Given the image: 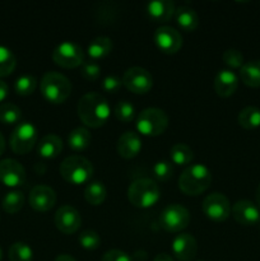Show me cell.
Returning a JSON list of instances; mask_svg holds the SVG:
<instances>
[{
  "mask_svg": "<svg viewBox=\"0 0 260 261\" xmlns=\"http://www.w3.org/2000/svg\"><path fill=\"white\" fill-rule=\"evenodd\" d=\"M81 74L86 81H97L101 75V66L94 61H84L82 64Z\"/></svg>",
  "mask_w": 260,
  "mask_h": 261,
  "instance_id": "cell-38",
  "label": "cell"
},
{
  "mask_svg": "<svg viewBox=\"0 0 260 261\" xmlns=\"http://www.w3.org/2000/svg\"><path fill=\"white\" fill-rule=\"evenodd\" d=\"M2 259H3V250L2 247H0V261H2Z\"/></svg>",
  "mask_w": 260,
  "mask_h": 261,
  "instance_id": "cell-46",
  "label": "cell"
},
{
  "mask_svg": "<svg viewBox=\"0 0 260 261\" xmlns=\"http://www.w3.org/2000/svg\"><path fill=\"white\" fill-rule=\"evenodd\" d=\"M15 65H17V60L12 50L7 46L0 45V76H7L12 74Z\"/></svg>",
  "mask_w": 260,
  "mask_h": 261,
  "instance_id": "cell-31",
  "label": "cell"
},
{
  "mask_svg": "<svg viewBox=\"0 0 260 261\" xmlns=\"http://www.w3.org/2000/svg\"><path fill=\"white\" fill-rule=\"evenodd\" d=\"M9 143L15 154H27L37 143V127L30 121L19 122L13 130Z\"/></svg>",
  "mask_w": 260,
  "mask_h": 261,
  "instance_id": "cell-7",
  "label": "cell"
},
{
  "mask_svg": "<svg viewBox=\"0 0 260 261\" xmlns=\"http://www.w3.org/2000/svg\"><path fill=\"white\" fill-rule=\"evenodd\" d=\"M240 78L246 86L252 88L260 87V60H250L240 69Z\"/></svg>",
  "mask_w": 260,
  "mask_h": 261,
  "instance_id": "cell-24",
  "label": "cell"
},
{
  "mask_svg": "<svg viewBox=\"0 0 260 261\" xmlns=\"http://www.w3.org/2000/svg\"><path fill=\"white\" fill-rule=\"evenodd\" d=\"M60 175L71 185H83L92 178L93 166L82 155H69L61 162Z\"/></svg>",
  "mask_w": 260,
  "mask_h": 261,
  "instance_id": "cell-5",
  "label": "cell"
},
{
  "mask_svg": "<svg viewBox=\"0 0 260 261\" xmlns=\"http://www.w3.org/2000/svg\"><path fill=\"white\" fill-rule=\"evenodd\" d=\"M117 153L124 160L135 158L142 150V139L134 132H126L117 140Z\"/></svg>",
  "mask_w": 260,
  "mask_h": 261,
  "instance_id": "cell-19",
  "label": "cell"
},
{
  "mask_svg": "<svg viewBox=\"0 0 260 261\" xmlns=\"http://www.w3.org/2000/svg\"><path fill=\"white\" fill-rule=\"evenodd\" d=\"M54 261H76V260L74 259L73 256H70V255L61 254V255H59V256H56V259Z\"/></svg>",
  "mask_w": 260,
  "mask_h": 261,
  "instance_id": "cell-43",
  "label": "cell"
},
{
  "mask_svg": "<svg viewBox=\"0 0 260 261\" xmlns=\"http://www.w3.org/2000/svg\"><path fill=\"white\" fill-rule=\"evenodd\" d=\"M122 84L135 94H147L153 87V78L148 70L140 66L129 68L122 75Z\"/></svg>",
  "mask_w": 260,
  "mask_h": 261,
  "instance_id": "cell-11",
  "label": "cell"
},
{
  "mask_svg": "<svg viewBox=\"0 0 260 261\" xmlns=\"http://www.w3.org/2000/svg\"><path fill=\"white\" fill-rule=\"evenodd\" d=\"M222 60L232 69H241L244 65V55L237 48H228L222 55Z\"/></svg>",
  "mask_w": 260,
  "mask_h": 261,
  "instance_id": "cell-36",
  "label": "cell"
},
{
  "mask_svg": "<svg viewBox=\"0 0 260 261\" xmlns=\"http://www.w3.org/2000/svg\"><path fill=\"white\" fill-rule=\"evenodd\" d=\"M91 133L86 127H75L68 135V145L74 152H83L91 144Z\"/></svg>",
  "mask_w": 260,
  "mask_h": 261,
  "instance_id": "cell-25",
  "label": "cell"
},
{
  "mask_svg": "<svg viewBox=\"0 0 260 261\" xmlns=\"http://www.w3.org/2000/svg\"><path fill=\"white\" fill-rule=\"evenodd\" d=\"M201 209L205 217L216 223H222L231 216V204L226 195L221 193H212L206 196L201 204Z\"/></svg>",
  "mask_w": 260,
  "mask_h": 261,
  "instance_id": "cell-10",
  "label": "cell"
},
{
  "mask_svg": "<svg viewBox=\"0 0 260 261\" xmlns=\"http://www.w3.org/2000/svg\"><path fill=\"white\" fill-rule=\"evenodd\" d=\"M154 42L162 53L172 55L183 47V37L177 30L168 25H162L154 32Z\"/></svg>",
  "mask_w": 260,
  "mask_h": 261,
  "instance_id": "cell-12",
  "label": "cell"
},
{
  "mask_svg": "<svg viewBox=\"0 0 260 261\" xmlns=\"http://www.w3.org/2000/svg\"><path fill=\"white\" fill-rule=\"evenodd\" d=\"M63 150V140L58 135L48 134L45 135L42 139L38 142L37 153L40 157L45 160H53L56 158Z\"/></svg>",
  "mask_w": 260,
  "mask_h": 261,
  "instance_id": "cell-21",
  "label": "cell"
},
{
  "mask_svg": "<svg viewBox=\"0 0 260 261\" xmlns=\"http://www.w3.org/2000/svg\"><path fill=\"white\" fill-rule=\"evenodd\" d=\"M53 60L56 65L65 69H74L84 63V53L82 47L71 41L59 43L53 51Z\"/></svg>",
  "mask_w": 260,
  "mask_h": 261,
  "instance_id": "cell-9",
  "label": "cell"
},
{
  "mask_svg": "<svg viewBox=\"0 0 260 261\" xmlns=\"http://www.w3.org/2000/svg\"><path fill=\"white\" fill-rule=\"evenodd\" d=\"M78 242L84 250H88V251H93L97 250L101 245V237L97 232L92 231V229H87L83 231L78 237Z\"/></svg>",
  "mask_w": 260,
  "mask_h": 261,
  "instance_id": "cell-34",
  "label": "cell"
},
{
  "mask_svg": "<svg viewBox=\"0 0 260 261\" xmlns=\"http://www.w3.org/2000/svg\"><path fill=\"white\" fill-rule=\"evenodd\" d=\"M76 111L81 121L92 129L103 126L111 115V109L107 99L96 92L84 94L79 99Z\"/></svg>",
  "mask_w": 260,
  "mask_h": 261,
  "instance_id": "cell-1",
  "label": "cell"
},
{
  "mask_svg": "<svg viewBox=\"0 0 260 261\" xmlns=\"http://www.w3.org/2000/svg\"><path fill=\"white\" fill-rule=\"evenodd\" d=\"M112 47L114 46H112L111 38L106 37V36H99L91 41L87 47V54L92 60H101L111 53Z\"/></svg>",
  "mask_w": 260,
  "mask_h": 261,
  "instance_id": "cell-23",
  "label": "cell"
},
{
  "mask_svg": "<svg viewBox=\"0 0 260 261\" xmlns=\"http://www.w3.org/2000/svg\"><path fill=\"white\" fill-rule=\"evenodd\" d=\"M161 198L160 186L152 178H138L127 189V199L135 208L148 209L155 205Z\"/></svg>",
  "mask_w": 260,
  "mask_h": 261,
  "instance_id": "cell-3",
  "label": "cell"
},
{
  "mask_svg": "<svg viewBox=\"0 0 260 261\" xmlns=\"http://www.w3.org/2000/svg\"><path fill=\"white\" fill-rule=\"evenodd\" d=\"M10 261H32L33 251L24 242H14L9 247Z\"/></svg>",
  "mask_w": 260,
  "mask_h": 261,
  "instance_id": "cell-32",
  "label": "cell"
},
{
  "mask_svg": "<svg viewBox=\"0 0 260 261\" xmlns=\"http://www.w3.org/2000/svg\"><path fill=\"white\" fill-rule=\"evenodd\" d=\"M172 254L178 261H191L198 252V242L190 233H180L173 239Z\"/></svg>",
  "mask_w": 260,
  "mask_h": 261,
  "instance_id": "cell-17",
  "label": "cell"
},
{
  "mask_svg": "<svg viewBox=\"0 0 260 261\" xmlns=\"http://www.w3.org/2000/svg\"><path fill=\"white\" fill-rule=\"evenodd\" d=\"M256 203H257V208L260 209V184L256 189Z\"/></svg>",
  "mask_w": 260,
  "mask_h": 261,
  "instance_id": "cell-45",
  "label": "cell"
},
{
  "mask_svg": "<svg viewBox=\"0 0 260 261\" xmlns=\"http://www.w3.org/2000/svg\"><path fill=\"white\" fill-rule=\"evenodd\" d=\"M22 119V111L19 107L10 102L0 105V122L7 125L18 124Z\"/></svg>",
  "mask_w": 260,
  "mask_h": 261,
  "instance_id": "cell-30",
  "label": "cell"
},
{
  "mask_svg": "<svg viewBox=\"0 0 260 261\" xmlns=\"http://www.w3.org/2000/svg\"><path fill=\"white\" fill-rule=\"evenodd\" d=\"M41 93L51 103H64L71 93V83L65 75L56 71H48L41 79Z\"/></svg>",
  "mask_w": 260,
  "mask_h": 261,
  "instance_id": "cell-4",
  "label": "cell"
},
{
  "mask_svg": "<svg viewBox=\"0 0 260 261\" xmlns=\"http://www.w3.org/2000/svg\"><path fill=\"white\" fill-rule=\"evenodd\" d=\"M211 184V170L201 163H195L186 167L178 177V189L189 196L200 195L208 190Z\"/></svg>",
  "mask_w": 260,
  "mask_h": 261,
  "instance_id": "cell-2",
  "label": "cell"
},
{
  "mask_svg": "<svg viewBox=\"0 0 260 261\" xmlns=\"http://www.w3.org/2000/svg\"><path fill=\"white\" fill-rule=\"evenodd\" d=\"M82 224V217L79 212L71 205H63L55 214L56 228L64 234H71L79 229Z\"/></svg>",
  "mask_w": 260,
  "mask_h": 261,
  "instance_id": "cell-14",
  "label": "cell"
},
{
  "mask_svg": "<svg viewBox=\"0 0 260 261\" xmlns=\"http://www.w3.org/2000/svg\"><path fill=\"white\" fill-rule=\"evenodd\" d=\"M102 261H132V257L121 250H110L105 252Z\"/></svg>",
  "mask_w": 260,
  "mask_h": 261,
  "instance_id": "cell-40",
  "label": "cell"
},
{
  "mask_svg": "<svg viewBox=\"0 0 260 261\" xmlns=\"http://www.w3.org/2000/svg\"><path fill=\"white\" fill-rule=\"evenodd\" d=\"M36 87H37V79L30 74L20 75L14 83V89L19 96H30L35 92Z\"/></svg>",
  "mask_w": 260,
  "mask_h": 261,
  "instance_id": "cell-33",
  "label": "cell"
},
{
  "mask_svg": "<svg viewBox=\"0 0 260 261\" xmlns=\"http://www.w3.org/2000/svg\"><path fill=\"white\" fill-rule=\"evenodd\" d=\"M237 121L241 127L246 130L256 129L260 126V109L255 106H247L240 111Z\"/></svg>",
  "mask_w": 260,
  "mask_h": 261,
  "instance_id": "cell-27",
  "label": "cell"
},
{
  "mask_svg": "<svg viewBox=\"0 0 260 261\" xmlns=\"http://www.w3.org/2000/svg\"><path fill=\"white\" fill-rule=\"evenodd\" d=\"M175 4L170 0H153L147 4V13L154 22L166 23L175 14Z\"/></svg>",
  "mask_w": 260,
  "mask_h": 261,
  "instance_id": "cell-20",
  "label": "cell"
},
{
  "mask_svg": "<svg viewBox=\"0 0 260 261\" xmlns=\"http://www.w3.org/2000/svg\"><path fill=\"white\" fill-rule=\"evenodd\" d=\"M4 150H5V139L4 137H3L2 133H0V155L4 153Z\"/></svg>",
  "mask_w": 260,
  "mask_h": 261,
  "instance_id": "cell-44",
  "label": "cell"
},
{
  "mask_svg": "<svg viewBox=\"0 0 260 261\" xmlns=\"http://www.w3.org/2000/svg\"><path fill=\"white\" fill-rule=\"evenodd\" d=\"M122 87V78L120 79L116 75H107L106 78L102 81V88L103 91L109 92V93H116L120 88Z\"/></svg>",
  "mask_w": 260,
  "mask_h": 261,
  "instance_id": "cell-39",
  "label": "cell"
},
{
  "mask_svg": "<svg viewBox=\"0 0 260 261\" xmlns=\"http://www.w3.org/2000/svg\"><path fill=\"white\" fill-rule=\"evenodd\" d=\"M199 261H201V260H199Z\"/></svg>",
  "mask_w": 260,
  "mask_h": 261,
  "instance_id": "cell-47",
  "label": "cell"
},
{
  "mask_svg": "<svg viewBox=\"0 0 260 261\" xmlns=\"http://www.w3.org/2000/svg\"><path fill=\"white\" fill-rule=\"evenodd\" d=\"M175 18L176 23L181 30L186 31V32H193L198 28L199 25V17L196 14L195 10L190 7H178L175 10Z\"/></svg>",
  "mask_w": 260,
  "mask_h": 261,
  "instance_id": "cell-22",
  "label": "cell"
},
{
  "mask_svg": "<svg viewBox=\"0 0 260 261\" xmlns=\"http://www.w3.org/2000/svg\"><path fill=\"white\" fill-rule=\"evenodd\" d=\"M28 201H30L31 208L35 209L36 212H41V213L48 212L56 204V193L50 186L37 185L31 190Z\"/></svg>",
  "mask_w": 260,
  "mask_h": 261,
  "instance_id": "cell-15",
  "label": "cell"
},
{
  "mask_svg": "<svg viewBox=\"0 0 260 261\" xmlns=\"http://www.w3.org/2000/svg\"><path fill=\"white\" fill-rule=\"evenodd\" d=\"M0 182L8 188H18L25 182V170L18 161L5 158L0 161Z\"/></svg>",
  "mask_w": 260,
  "mask_h": 261,
  "instance_id": "cell-13",
  "label": "cell"
},
{
  "mask_svg": "<svg viewBox=\"0 0 260 261\" xmlns=\"http://www.w3.org/2000/svg\"><path fill=\"white\" fill-rule=\"evenodd\" d=\"M167 126V115L157 107L143 110L137 119V130L145 137H158L166 132Z\"/></svg>",
  "mask_w": 260,
  "mask_h": 261,
  "instance_id": "cell-6",
  "label": "cell"
},
{
  "mask_svg": "<svg viewBox=\"0 0 260 261\" xmlns=\"http://www.w3.org/2000/svg\"><path fill=\"white\" fill-rule=\"evenodd\" d=\"M173 167L168 161H158L154 166H153V176L157 178L158 181H168L172 177Z\"/></svg>",
  "mask_w": 260,
  "mask_h": 261,
  "instance_id": "cell-37",
  "label": "cell"
},
{
  "mask_svg": "<svg viewBox=\"0 0 260 261\" xmlns=\"http://www.w3.org/2000/svg\"><path fill=\"white\" fill-rule=\"evenodd\" d=\"M214 91L219 97L232 96L239 87V76L229 69H222L218 71L214 79Z\"/></svg>",
  "mask_w": 260,
  "mask_h": 261,
  "instance_id": "cell-18",
  "label": "cell"
},
{
  "mask_svg": "<svg viewBox=\"0 0 260 261\" xmlns=\"http://www.w3.org/2000/svg\"><path fill=\"white\" fill-rule=\"evenodd\" d=\"M8 94H9V87H8V84L4 81L0 79V102L4 101L8 97Z\"/></svg>",
  "mask_w": 260,
  "mask_h": 261,
  "instance_id": "cell-41",
  "label": "cell"
},
{
  "mask_svg": "<svg viewBox=\"0 0 260 261\" xmlns=\"http://www.w3.org/2000/svg\"><path fill=\"white\" fill-rule=\"evenodd\" d=\"M24 194L19 190H12L9 193L5 194L4 199H3V209L7 213L14 214L19 212L24 205Z\"/></svg>",
  "mask_w": 260,
  "mask_h": 261,
  "instance_id": "cell-28",
  "label": "cell"
},
{
  "mask_svg": "<svg viewBox=\"0 0 260 261\" xmlns=\"http://www.w3.org/2000/svg\"><path fill=\"white\" fill-rule=\"evenodd\" d=\"M115 116L121 122H132L135 117V107L127 101L119 102L115 107Z\"/></svg>",
  "mask_w": 260,
  "mask_h": 261,
  "instance_id": "cell-35",
  "label": "cell"
},
{
  "mask_svg": "<svg viewBox=\"0 0 260 261\" xmlns=\"http://www.w3.org/2000/svg\"><path fill=\"white\" fill-rule=\"evenodd\" d=\"M235 221L241 226H255L260 221V209L250 200H239L231 208Z\"/></svg>",
  "mask_w": 260,
  "mask_h": 261,
  "instance_id": "cell-16",
  "label": "cell"
},
{
  "mask_svg": "<svg viewBox=\"0 0 260 261\" xmlns=\"http://www.w3.org/2000/svg\"><path fill=\"white\" fill-rule=\"evenodd\" d=\"M170 158L175 165L177 166H186L193 162L194 153L191 148H189L186 144L178 143L175 144L170 150Z\"/></svg>",
  "mask_w": 260,
  "mask_h": 261,
  "instance_id": "cell-29",
  "label": "cell"
},
{
  "mask_svg": "<svg viewBox=\"0 0 260 261\" xmlns=\"http://www.w3.org/2000/svg\"><path fill=\"white\" fill-rule=\"evenodd\" d=\"M153 261H173V259L171 255L166 254V252H162V254H158Z\"/></svg>",
  "mask_w": 260,
  "mask_h": 261,
  "instance_id": "cell-42",
  "label": "cell"
},
{
  "mask_svg": "<svg viewBox=\"0 0 260 261\" xmlns=\"http://www.w3.org/2000/svg\"><path fill=\"white\" fill-rule=\"evenodd\" d=\"M190 213L185 206L180 205V204H170L161 212L158 221L165 231L177 233V232L188 228V226L190 224Z\"/></svg>",
  "mask_w": 260,
  "mask_h": 261,
  "instance_id": "cell-8",
  "label": "cell"
},
{
  "mask_svg": "<svg viewBox=\"0 0 260 261\" xmlns=\"http://www.w3.org/2000/svg\"><path fill=\"white\" fill-rule=\"evenodd\" d=\"M106 186L101 181H93V182L88 184L86 190H84V198H86L87 203L93 206L103 204V201L106 200Z\"/></svg>",
  "mask_w": 260,
  "mask_h": 261,
  "instance_id": "cell-26",
  "label": "cell"
}]
</instances>
